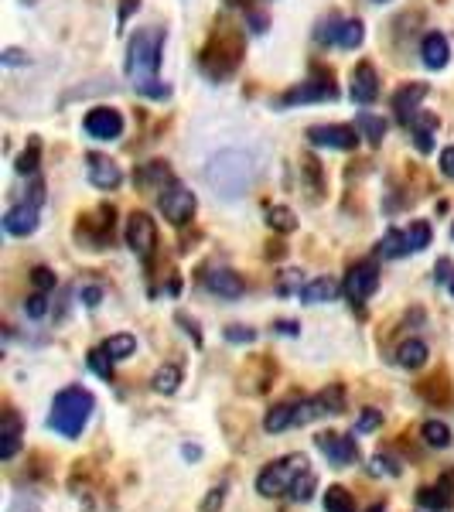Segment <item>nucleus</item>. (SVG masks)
<instances>
[{"label":"nucleus","instance_id":"1","mask_svg":"<svg viewBox=\"0 0 454 512\" xmlns=\"http://www.w3.org/2000/svg\"><path fill=\"white\" fill-rule=\"evenodd\" d=\"M164 28H140L134 38H130L127 48V79L130 86L137 89L140 96L147 99H168L171 86L161 82L158 69H161V52H164Z\"/></svg>","mask_w":454,"mask_h":512},{"label":"nucleus","instance_id":"2","mask_svg":"<svg viewBox=\"0 0 454 512\" xmlns=\"http://www.w3.org/2000/svg\"><path fill=\"white\" fill-rule=\"evenodd\" d=\"M328 414H345V390L338 383L325 386V390L311 396H297V400H280L267 410L263 417V431L267 434H284L291 427H304L311 420H321Z\"/></svg>","mask_w":454,"mask_h":512},{"label":"nucleus","instance_id":"3","mask_svg":"<svg viewBox=\"0 0 454 512\" xmlns=\"http://www.w3.org/2000/svg\"><path fill=\"white\" fill-rule=\"evenodd\" d=\"M93 410H96L93 393L82 390V386H65V390L55 393V400H52L48 427H52L59 437H65V441H76V437L86 431Z\"/></svg>","mask_w":454,"mask_h":512},{"label":"nucleus","instance_id":"4","mask_svg":"<svg viewBox=\"0 0 454 512\" xmlns=\"http://www.w3.org/2000/svg\"><path fill=\"white\" fill-rule=\"evenodd\" d=\"M253 178H257V161L246 151H219L205 168V181L226 198L243 195L253 185Z\"/></svg>","mask_w":454,"mask_h":512},{"label":"nucleus","instance_id":"5","mask_svg":"<svg viewBox=\"0 0 454 512\" xmlns=\"http://www.w3.org/2000/svg\"><path fill=\"white\" fill-rule=\"evenodd\" d=\"M308 458L304 454H284V458L270 461L267 468L257 475V492L263 499H280V495H291L297 478L308 472Z\"/></svg>","mask_w":454,"mask_h":512},{"label":"nucleus","instance_id":"6","mask_svg":"<svg viewBox=\"0 0 454 512\" xmlns=\"http://www.w3.org/2000/svg\"><path fill=\"white\" fill-rule=\"evenodd\" d=\"M431 246V226L427 222H410L407 229H390L383 239H379L376 253L383 260H400V256H410V253H420Z\"/></svg>","mask_w":454,"mask_h":512},{"label":"nucleus","instance_id":"7","mask_svg":"<svg viewBox=\"0 0 454 512\" xmlns=\"http://www.w3.org/2000/svg\"><path fill=\"white\" fill-rule=\"evenodd\" d=\"M239 55H243V45H239L236 35H216L202 52V69L212 79H226L239 65Z\"/></svg>","mask_w":454,"mask_h":512},{"label":"nucleus","instance_id":"8","mask_svg":"<svg viewBox=\"0 0 454 512\" xmlns=\"http://www.w3.org/2000/svg\"><path fill=\"white\" fill-rule=\"evenodd\" d=\"M41 181L31 185V195H24L18 205H11V209L4 212V229L11 236H31L38 229V212H41Z\"/></svg>","mask_w":454,"mask_h":512},{"label":"nucleus","instance_id":"9","mask_svg":"<svg viewBox=\"0 0 454 512\" xmlns=\"http://www.w3.org/2000/svg\"><path fill=\"white\" fill-rule=\"evenodd\" d=\"M158 205H161V216L171 222V226H185V222H192L195 216V192L192 188H185L181 181L175 178L168 188L158 195Z\"/></svg>","mask_w":454,"mask_h":512},{"label":"nucleus","instance_id":"10","mask_svg":"<svg viewBox=\"0 0 454 512\" xmlns=\"http://www.w3.org/2000/svg\"><path fill=\"white\" fill-rule=\"evenodd\" d=\"M359 137V127H349V123H318L308 130V144L328 147V151H356Z\"/></svg>","mask_w":454,"mask_h":512},{"label":"nucleus","instance_id":"11","mask_svg":"<svg viewBox=\"0 0 454 512\" xmlns=\"http://www.w3.org/2000/svg\"><path fill=\"white\" fill-rule=\"evenodd\" d=\"M123 236H127V246H130V250H134L144 263L154 256V246H158V226H154V219L147 216V212H130Z\"/></svg>","mask_w":454,"mask_h":512},{"label":"nucleus","instance_id":"12","mask_svg":"<svg viewBox=\"0 0 454 512\" xmlns=\"http://www.w3.org/2000/svg\"><path fill=\"white\" fill-rule=\"evenodd\" d=\"M342 291H345V297H349L352 304H366L369 297L379 291V267L373 260L352 263L349 274H345Z\"/></svg>","mask_w":454,"mask_h":512},{"label":"nucleus","instance_id":"13","mask_svg":"<svg viewBox=\"0 0 454 512\" xmlns=\"http://www.w3.org/2000/svg\"><path fill=\"white\" fill-rule=\"evenodd\" d=\"M315 448L332 461L335 468H349L359 461V444L352 441L349 434H338V431H325L315 437Z\"/></svg>","mask_w":454,"mask_h":512},{"label":"nucleus","instance_id":"14","mask_svg":"<svg viewBox=\"0 0 454 512\" xmlns=\"http://www.w3.org/2000/svg\"><path fill=\"white\" fill-rule=\"evenodd\" d=\"M82 130H86L93 140H120L123 137V113L113 110V106H93L82 120Z\"/></svg>","mask_w":454,"mask_h":512},{"label":"nucleus","instance_id":"15","mask_svg":"<svg viewBox=\"0 0 454 512\" xmlns=\"http://www.w3.org/2000/svg\"><path fill=\"white\" fill-rule=\"evenodd\" d=\"M113 219H117L113 205H99L96 216H89L79 226V239H86L93 250H103V246H110L113 243Z\"/></svg>","mask_w":454,"mask_h":512},{"label":"nucleus","instance_id":"16","mask_svg":"<svg viewBox=\"0 0 454 512\" xmlns=\"http://www.w3.org/2000/svg\"><path fill=\"white\" fill-rule=\"evenodd\" d=\"M338 96V89H335V82H332V72H318L315 69V79H308V82H301V86H294L291 93H284V99L280 103L284 106H294V103H318V99H335Z\"/></svg>","mask_w":454,"mask_h":512},{"label":"nucleus","instance_id":"17","mask_svg":"<svg viewBox=\"0 0 454 512\" xmlns=\"http://www.w3.org/2000/svg\"><path fill=\"white\" fill-rule=\"evenodd\" d=\"M417 502L431 512L454 509V472H444L434 485H424V489L417 492Z\"/></svg>","mask_w":454,"mask_h":512},{"label":"nucleus","instance_id":"18","mask_svg":"<svg viewBox=\"0 0 454 512\" xmlns=\"http://www.w3.org/2000/svg\"><path fill=\"white\" fill-rule=\"evenodd\" d=\"M86 175L99 188V192H113V188H120V181H123L120 164L113 158H103V154H89V158H86Z\"/></svg>","mask_w":454,"mask_h":512},{"label":"nucleus","instance_id":"19","mask_svg":"<svg viewBox=\"0 0 454 512\" xmlns=\"http://www.w3.org/2000/svg\"><path fill=\"white\" fill-rule=\"evenodd\" d=\"M349 93H352V103H359V106H369V103H376V99H379V76H376V69L369 62H359L356 69H352Z\"/></svg>","mask_w":454,"mask_h":512},{"label":"nucleus","instance_id":"20","mask_svg":"<svg viewBox=\"0 0 454 512\" xmlns=\"http://www.w3.org/2000/svg\"><path fill=\"white\" fill-rule=\"evenodd\" d=\"M424 96H427V82H410V86H403L393 93V110H396V120H400L403 127H407V123L420 113Z\"/></svg>","mask_w":454,"mask_h":512},{"label":"nucleus","instance_id":"21","mask_svg":"<svg viewBox=\"0 0 454 512\" xmlns=\"http://www.w3.org/2000/svg\"><path fill=\"white\" fill-rule=\"evenodd\" d=\"M202 280H205V287H209L212 294L226 297V301H236V297L246 294L243 277H239L236 270H229V267H212Z\"/></svg>","mask_w":454,"mask_h":512},{"label":"nucleus","instance_id":"22","mask_svg":"<svg viewBox=\"0 0 454 512\" xmlns=\"http://www.w3.org/2000/svg\"><path fill=\"white\" fill-rule=\"evenodd\" d=\"M21 437H24L21 414L11 407V403H7V407H4V434H0V458L14 461V454L21 451Z\"/></svg>","mask_w":454,"mask_h":512},{"label":"nucleus","instance_id":"23","mask_svg":"<svg viewBox=\"0 0 454 512\" xmlns=\"http://www.w3.org/2000/svg\"><path fill=\"white\" fill-rule=\"evenodd\" d=\"M407 127H410V134H414L417 151L420 154H431L434 151V134H437V127H441V120H437L431 110H420L417 117L407 123Z\"/></svg>","mask_w":454,"mask_h":512},{"label":"nucleus","instance_id":"24","mask_svg":"<svg viewBox=\"0 0 454 512\" xmlns=\"http://www.w3.org/2000/svg\"><path fill=\"white\" fill-rule=\"evenodd\" d=\"M137 188H144V192H164V188L175 181V175H171V168H168V161H151V164H144V168H137Z\"/></svg>","mask_w":454,"mask_h":512},{"label":"nucleus","instance_id":"25","mask_svg":"<svg viewBox=\"0 0 454 512\" xmlns=\"http://www.w3.org/2000/svg\"><path fill=\"white\" fill-rule=\"evenodd\" d=\"M420 55H424V65H427V69L441 72L444 65H448V59H451L448 38H444L441 31H431V35H424V41H420Z\"/></svg>","mask_w":454,"mask_h":512},{"label":"nucleus","instance_id":"26","mask_svg":"<svg viewBox=\"0 0 454 512\" xmlns=\"http://www.w3.org/2000/svg\"><path fill=\"white\" fill-rule=\"evenodd\" d=\"M338 291H342V284H338L335 277H315V280H308V284L297 287V297L308 304H325V301H335Z\"/></svg>","mask_w":454,"mask_h":512},{"label":"nucleus","instance_id":"27","mask_svg":"<svg viewBox=\"0 0 454 512\" xmlns=\"http://www.w3.org/2000/svg\"><path fill=\"white\" fill-rule=\"evenodd\" d=\"M427 359H431V349H427V342H420V338H407V342L396 349V366L400 369H420Z\"/></svg>","mask_w":454,"mask_h":512},{"label":"nucleus","instance_id":"28","mask_svg":"<svg viewBox=\"0 0 454 512\" xmlns=\"http://www.w3.org/2000/svg\"><path fill=\"white\" fill-rule=\"evenodd\" d=\"M106 355H110L113 362H123V359H130V355L137 352V338L130 335V332H120V335H110L103 345H99Z\"/></svg>","mask_w":454,"mask_h":512},{"label":"nucleus","instance_id":"29","mask_svg":"<svg viewBox=\"0 0 454 512\" xmlns=\"http://www.w3.org/2000/svg\"><path fill=\"white\" fill-rule=\"evenodd\" d=\"M420 437H424L427 448H448L451 427L444 424V420H424V424H420Z\"/></svg>","mask_w":454,"mask_h":512},{"label":"nucleus","instance_id":"30","mask_svg":"<svg viewBox=\"0 0 454 512\" xmlns=\"http://www.w3.org/2000/svg\"><path fill=\"white\" fill-rule=\"evenodd\" d=\"M321 506H325V512H356V499H352V492L342 489V485H328Z\"/></svg>","mask_w":454,"mask_h":512},{"label":"nucleus","instance_id":"31","mask_svg":"<svg viewBox=\"0 0 454 512\" xmlns=\"http://www.w3.org/2000/svg\"><path fill=\"white\" fill-rule=\"evenodd\" d=\"M356 127H359V134L369 140V144H383V137H386V120L383 117H373V113H359Z\"/></svg>","mask_w":454,"mask_h":512},{"label":"nucleus","instance_id":"32","mask_svg":"<svg viewBox=\"0 0 454 512\" xmlns=\"http://www.w3.org/2000/svg\"><path fill=\"white\" fill-rule=\"evenodd\" d=\"M178 383H181V366H175V362H168V366H161L158 373H154V379H151V386L158 393H164V396H171L178 390Z\"/></svg>","mask_w":454,"mask_h":512},{"label":"nucleus","instance_id":"33","mask_svg":"<svg viewBox=\"0 0 454 512\" xmlns=\"http://www.w3.org/2000/svg\"><path fill=\"white\" fill-rule=\"evenodd\" d=\"M267 226L274 229V233H294L297 229V216L287 205H274V209L267 212Z\"/></svg>","mask_w":454,"mask_h":512},{"label":"nucleus","instance_id":"34","mask_svg":"<svg viewBox=\"0 0 454 512\" xmlns=\"http://www.w3.org/2000/svg\"><path fill=\"white\" fill-rule=\"evenodd\" d=\"M362 38H366V28H362V21H345L342 31H338V48H359Z\"/></svg>","mask_w":454,"mask_h":512},{"label":"nucleus","instance_id":"35","mask_svg":"<svg viewBox=\"0 0 454 512\" xmlns=\"http://www.w3.org/2000/svg\"><path fill=\"white\" fill-rule=\"evenodd\" d=\"M315 489H318V475H315V468H308V472L297 478V485L291 489V499L294 502H308L311 495H315Z\"/></svg>","mask_w":454,"mask_h":512},{"label":"nucleus","instance_id":"36","mask_svg":"<svg viewBox=\"0 0 454 512\" xmlns=\"http://www.w3.org/2000/svg\"><path fill=\"white\" fill-rule=\"evenodd\" d=\"M24 315L28 318H45L48 315V294L45 291H35V294H28V301H24Z\"/></svg>","mask_w":454,"mask_h":512},{"label":"nucleus","instance_id":"37","mask_svg":"<svg viewBox=\"0 0 454 512\" xmlns=\"http://www.w3.org/2000/svg\"><path fill=\"white\" fill-rule=\"evenodd\" d=\"M342 18H335V14H332V18H325V21H321L318 24V31H315V38L321 41V45H325V41H335V45H338V31H342Z\"/></svg>","mask_w":454,"mask_h":512},{"label":"nucleus","instance_id":"38","mask_svg":"<svg viewBox=\"0 0 454 512\" xmlns=\"http://www.w3.org/2000/svg\"><path fill=\"white\" fill-rule=\"evenodd\" d=\"M89 366H93L103 379H113V359H110V355H106L103 349H93V352H89Z\"/></svg>","mask_w":454,"mask_h":512},{"label":"nucleus","instance_id":"39","mask_svg":"<svg viewBox=\"0 0 454 512\" xmlns=\"http://www.w3.org/2000/svg\"><path fill=\"white\" fill-rule=\"evenodd\" d=\"M226 342H233V345H250V342H257V332H253V328H246V325H229V328H226Z\"/></svg>","mask_w":454,"mask_h":512},{"label":"nucleus","instance_id":"40","mask_svg":"<svg viewBox=\"0 0 454 512\" xmlns=\"http://www.w3.org/2000/svg\"><path fill=\"white\" fill-rule=\"evenodd\" d=\"M222 502H226V485H212L198 512H222Z\"/></svg>","mask_w":454,"mask_h":512},{"label":"nucleus","instance_id":"41","mask_svg":"<svg viewBox=\"0 0 454 512\" xmlns=\"http://www.w3.org/2000/svg\"><path fill=\"white\" fill-rule=\"evenodd\" d=\"M31 284H35V291H52L55 287V270H48V267H35L31 270Z\"/></svg>","mask_w":454,"mask_h":512},{"label":"nucleus","instance_id":"42","mask_svg":"<svg viewBox=\"0 0 454 512\" xmlns=\"http://www.w3.org/2000/svg\"><path fill=\"white\" fill-rule=\"evenodd\" d=\"M18 171L21 175H35L38 171V140H31V151H24L18 158Z\"/></svg>","mask_w":454,"mask_h":512},{"label":"nucleus","instance_id":"43","mask_svg":"<svg viewBox=\"0 0 454 512\" xmlns=\"http://www.w3.org/2000/svg\"><path fill=\"white\" fill-rule=\"evenodd\" d=\"M379 424H383V414H379V410H362V417L356 420V431H359V434L376 431Z\"/></svg>","mask_w":454,"mask_h":512},{"label":"nucleus","instance_id":"44","mask_svg":"<svg viewBox=\"0 0 454 512\" xmlns=\"http://www.w3.org/2000/svg\"><path fill=\"white\" fill-rule=\"evenodd\" d=\"M7 512H41V509H38L35 499H24L21 495V499H14L11 506H7Z\"/></svg>","mask_w":454,"mask_h":512},{"label":"nucleus","instance_id":"45","mask_svg":"<svg viewBox=\"0 0 454 512\" xmlns=\"http://www.w3.org/2000/svg\"><path fill=\"white\" fill-rule=\"evenodd\" d=\"M79 297H82V301L89 304V308H96V304L103 301V291H99V287H82V291H79Z\"/></svg>","mask_w":454,"mask_h":512},{"label":"nucleus","instance_id":"46","mask_svg":"<svg viewBox=\"0 0 454 512\" xmlns=\"http://www.w3.org/2000/svg\"><path fill=\"white\" fill-rule=\"evenodd\" d=\"M441 171L448 178H454V147H444L441 151Z\"/></svg>","mask_w":454,"mask_h":512},{"label":"nucleus","instance_id":"47","mask_svg":"<svg viewBox=\"0 0 454 512\" xmlns=\"http://www.w3.org/2000/svg\"><path fill=\"white\" fill-rule=\"evenodd\" d=\"M373 472H376V475H383V472H390V475H396V472H400V468H396V465H393V461H390V458H383V454H379V458L373 461Z\"/></svg>","mask_w":454,"mask_h":512},{"label":"nucleus","instance_id":"48","mask_svg":"<svg viewBox=\"0 0 454 512\" xmlns=\"http://www.w3.org/2000/svg\"><path fill=\"white\" fill-rule=\"evenodd\" d=\"M24 62H28V59H24L18 48H7V52H4V65H24Z\"/></svg>","mask_w":454,"mask_h":512},{"label":"nucleus","instance_id":"49","mask_svg":"<svg viewBox=\"0 0 454 512\" xmlns=\"http://www.w3.org/2000/svg\"><path fill=\"white\" fill-rule=\"evenodd\" d=\"M137 7H140V0H123V7H120V24H123V21H127V18H130V14H134V11H137Z\"/></svg>","mask_w":454,"mask_h":512},{"label":"nucleus","instance_id":"50","mask_svg":"<svg viewBox=\"0 0 454 512\" xmlns=\"http://www.w3.org/2000/svg\"><path fill=\"white\" fill-rule=\"evenodd\" d=\"M274 332H280V335H297V325H294V321H277Z\"/></svg>","mask_w":454,"mask_h":512},{"label":"nucleus","instance_id":"51","mask_svg":"<svg viewBox=\"0 0 454 512\" xmlns=\"http://www.w3.org/2000/svg\"><path fill=\"white\" fill-rule=\"evenodd\" d=\"M437 270H441V274H437V280H451L454 274H451V260H441L437 263Z\"/></svg>","mask_w":454,"mask_h":512},{"label":"nucleus","instance_id":"52","mask_svg":"<svg viewBox=\"0 0 454 512\" xmlns=\"http://www.w3.org/2000/svg\"><path fill=\"white\" fill-rule=\"evenodd\" d=\"M250 24H253V31H263L267 28V18H263V14H250Z\"/></svg>","mask_w":454,"mask_h":512},{"label":"nucleus","instance_id":"53","mask_svg":"<svg viewBox=\"0 0 454 512\" xmlns=\"http://www.w3.org/2000/svg\"><path fill=\"white\" fill-rule=\"evenodd\" d=\"M369 512H386V506H379V502H376V506H373V509H369Z\"/></svg>","mask_w":454,"mask_h":512},{"label":"nucleus","instance_id":"54","mask_svg":"<svg viewBox=\"0 0 454 512\" xmlns=\"http://www.w3.org/2000/svg\"><path fill=\"white\" fill-rule=\"evenodd\" d=\"M448 291H451V294H454V277H451V280H448Z\"/></svg>","mask_w":454,"mask_h":512},{"label":"nucleus","instance_id":"55","mask_svg":"<svg viewBox=\"0 0 454 512\" xmlns=\"http://www.w3.org/2000/svg\"><path fill=\"white\" fill-rule=\"evenodd\" d=\"M451 236H454V229H451Z\"/></svg>","mask_w":454,"mask_h":512}]
</instances>
